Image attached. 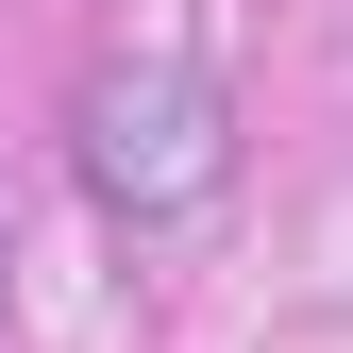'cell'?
<instances>
[{
  "instance_id": "6da1fadb",
  "label": "cell",
  "mask_w": 353,
  "mask_h": 353,
  "mask_svg": "<svg viewBox=\"0 0 353 353\" xmlns=\"http://www.w3.org/2000/svg\"><path fill=\"white\" fill-rule=\"evenodd\" d=\"M219 168H236V135H219V84H202V68H118V84H84V185H101L118 219H185Z\"/></svg>"
}]
</instances>
